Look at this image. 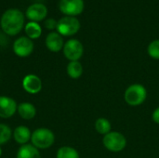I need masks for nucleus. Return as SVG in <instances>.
I'll return each mask as SVG.
<instances>
[{"label":"nucleus","mask_w":159,"mask_h":158,"mask_svg":"<svg viewBox=\"0 0 159 158\" xmlns=\"http://www.w3.org/2000/svg\"><path fill=\"white\" fill-rule=\"evenodd\" d=\"M56 158H80L78 152L70 146L61 147L56 154Z\"/></svg>","instance_id":"obj_19"},{"label":"nucleus","mask_w":159,"mask_h":158,"mask_svg":"<svg viewBox=\"0 0 159 158\" xmlns=\"http://www.w3.org/2000/svg\"><path fill=\"white\" fill-rule=\"evenodd\" d=\"M152 120L156 123V124H158L159 125V107L156 108L152 114Z\"/></svg>","instance_id":"obj_23"},{"label":"nucleus","mask_w":159,"mask_h":158,"mask_svg":"<svg viewBox=\"0 0 159 158\" xmlns=\"http://www.w3.org/2000/svg\"><path fill=\"white\" fill-rule=\"evenodd\" d=\"M12 136L17 143L24 145L27 144V142L31 140L32 133L29 128H27L26 126H19L14 129Z\"/></svg>","instance_id":"obj_13"},{"label":"nucleus","mask_w":159,"mask_h":158,"mask_svg":"<svg viewBox=\"0 0 159 158\" xmlns=\"http://www.w3.org/2000/svg\"><path fill=\"white\" fill-rule=\"evenodd\" d=\"M147 52L152 59L159 60V39H156L149 44Z\"/></svg>","instance_id":"obj_21"},{"label":"nucleus","mask_w":159,"mask_h":158,"mask_svg":"<svg viewBox=\"0 0 159 158\" xmlns=\"http://www.w3.org/2000/svg\"><path fill=\"white\" fill-rule=\"evenodd\" d=\"M18 104L10 97L0 96V117L9 118L17 111Z\"/></svg>","instance_id":"obj_11"},{"label":"nucleus","mask_w":159,"mask_h":158,"mask_svg":"<svg viewBox=\"0 0 159 158\" xmlns=\"http://www.w3.org/2000/svg\"><path fill=\"white\" fill-rule=\"evenodd\" d=\"M66 72L72 79H78L83 74V66L79 61H69L66 67Z\"/></svg>","instance_id":"obj_16"},{"label":"nucleus","mask_w":159,"mask_h":158,"mask_svg":"<svg viewBox=\"0 0 159 158\" xmlns=\"http://www.w3.org/2000/svg\"><path fill=\"white\" fill-rule=\"evenodd\" d=\"M12 134L11 129L7 125L0 123V145L7 143L10 140Z\"/></svg>","instance_id":"obj_20"},{"label":"nucleus","mask_w":159,"mask_h":158,"mask_svg":"<svg viewBox=\"0 0 159 158\" xmlns=\"http://www.w3.org/2000/svg\"><path fill=\"white\" fill-rule=\"evenodd\" d=\"M16 158H41L40 152L33 144H24L21 145L18 152Z\"/></svg>","instance_id":"obj_15"},{"label":"nucleus","mask_w":159,"mask_h":158,"mask_svg":"<svg viewBox=\"0 0 159 158\" xmlns=\"http://www.w3.org/2000/svg\"><path fill=\"white\" fill-rule=\"evenodd\" d=\"M1 28L5 34L13 36L20 34L24 25V15L18 8H9L1 17Z\"/></svg>","instance_id":"obj_1"},{"label":"nucleus","mask_w":159,"mask_h":158,"mask_svg":"<svg viewBox=\"0 0 159 158\" xmlns=\"http://www.w3.org/2000/svg\"><path fill=\"white\" fill-rule=\"evenodd\" d=\"M25 34H27V37L30 39H37L41 36L42 34V28L38 24V22L34 21H29L25 25Z\"/></svg>","instance_id":"obj_17"},{"label":"nucleus","mask_w":159,"mask_h":158,"mask_svg":"<svg viewBox=\"0 0 159 158\" xmlns=\"http://www.w3.org/2000/svg\"><path fill=\"white\" fill-rule=\"evenodd\" d=\"M80 26V21L75 17L65 16L59 20L57 24V32L61 36H71L79 31Z\"/></svg>","instance_id":"obj_5"},{"label":"nucleus","mask_w":159,"mask_h":158,"mask_svg":"<svg viewBox=\"0 0 159 158\" xmlns=\"http://www.w3.org/2000/svg\"><path fill=\"white\" fill-rule=\"evenodd\" d=\"M47 14L48 8L41 3H34L26 9V17L30 20V21H41L47 17Z\"/></svg>","instance_id":"obj_10"},{"label":"nucleus","mask_w":159,"mask_h":158,"mask_svg":"<svg viewBox=\"0 0 159 158\" xmlns=\"http://www.w3.org/2000/svg\"><path fill=\"white\" fill-rule=\"evenodd\" d=\"M147 98V90L142 84H132L127 88L124 93V99L128 105L136 107L142 105Z\"/></svg>","instance_id":"obj_2"},{"label":"nucleus","mask_w":159,"mask_h":158,"mask_svg":"<svg viewBox=\"0 0 159 158\" xmlns=\"http://www.w3.org/2000/svg\"><path fill=\"white\" fill-rule=\"evenodd\" d=\"M21 84L23 89L29 94H37L42 89V81L40 77L34 74L25 75Z\"/></svg>","instance_id":"obj_9"},{"label":"nucleus","mask_w":159,"mask_h":158,"mask_svg":"<svg viewBox=\"0 0 159 158\" xmlns=\"http://www.w3.org/2000/svg\"><path fill=\"white\" fill-rule=\"evenodd\" d=\"M1 156H2V149H1V147H0V157H1Z\"/></svg>","instance_id":"obj_24"},{"label":"nucleus","mask_w":159,"mask_h":158,"mask_svg":"<svg viewBox=\"0 0 159 158\" xmlns=\"http://www.w3.org/2000/svg\"><path fill=\"white\" fill-rule=\"evenodd\" d=\"M57 24H58V21H56L54 19L50 18V19H48L45 20L44 22V25L47 29L48 30H54V29H57Z\"/></svg>","instance_id":"obj_22"},{"label":"nucleus","mask_w":159,"mask_h":158,"mask_svg":"<svg viewBox=\"0 0 159 158\" xmlns=\"http://www.w3.org/2000/svg\"><path fill=\"white\" fill-rule=\"evenodd\" d=\"M62 51L64 57L70 61H79V59L83 56L84 47L79 40L70 39L64 44Z\"/></svg>","instance_id":"obj_6"},{"label":"nucleus","mask_w":159,"mask_h":158,"mask_svg":"<svg viewBox=\"0 0 159 158\" xmlns=\"http://www.w3.org/2000/svg\"><path fill=\"white\" fill-rule=\"evenodd\" d=\"M17 112L22 119L31 120L36 115V108L31 102H21L18 104Z\"/></svg>","instance_id":"obj_14"},{"label":"nucleus","mask_w":159,"mask_h":158,"mask_svg":"<svg viewBox=\"0 0 159 158\" xmlns=\"http://www.w3.org/2000/svg\"><path fill=\"white\" fill-rule=\"evenodd\" d=\"M64 41L58 32H51L46 37V47L51 52H59L63 48Z\"/></svg>","instance_id":"obj_12"},{"label":"nucleus","mask_w":159,"mask_h":158,"mask_svg":"<svg viewBox=\"0 0 159 158\" xmlns=\"http://www.w3.org/2000/svg\"><path fill=\"white\" fill-rule=\"evenodd\" d=\"M31 142L37 149H48L53 145L55 142V135L49 129L39 128L32 133Z\"/></svg>","instance_id":"obj_3"},{"label":"nucleus","mask_w":159,"mask_h":158,"mask_svg":"<svg viewBox=\"0 0 159 158\" xmlns=\"http://www.w3.org/2000/svg\"><path fill=\"white\" fill-rule=\"evenodd\" d=\"M14 53L21 58L28 57L34 51V43L32 39L27 36H20L14 41L13 44Z\"/></svg>","instance_id":"obj_8"},{"label":"nucleus","mask_w":159,"mask_h":158,"mask_svg":"<svg viewBox=\"0 0 159 158\" xmlns=\"http://www.w3.org/2000/svg\"><path fill=\"white\" fill-rule=\"evenodd\" d=\"M102 143L105 149L109 152L119 153L126 148L127 139L122 133L118 131H111L103 136Z\"/></svg>","instance_id":"obj_4"},{"label":"nucleus","mask_w":159,"mask_h":158,"mask_svg":"<svg viewBox=\"0 0 159 158\" xmlns=\"http://www.w3.org/2000/svg\"><path fill=\"white\" fill-rule=\"evenodd\" d=\"M95 129L99 134L104 136V135L108 134L109 132H111L112 125L107 118L100 117L95 122Z\"/></svg>","instance_id":"obj_18"},{"label":"nucleus","mask_w":159,"mask_h":158,"mask_svg":"<svg viewBox=\"0 0 159 158\" xmlns=\"http://www.w3.org/2000/svg\"><path fill=\"white\" fill-rule=\"evenodd\" d=\"M84 0H60L59 8L66 16L75 17L84 10Z\"/></svg>","instance_id":"obj_7"}]
</instances>
